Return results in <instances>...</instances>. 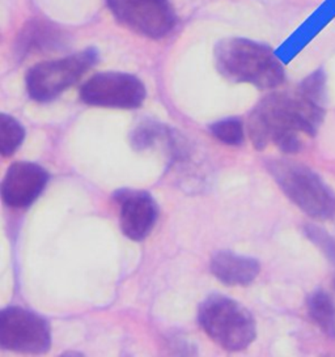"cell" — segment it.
Wrapping results in <instances>:
<instances>
[{"label":"cell","instance_id":"cell-1","mask_svg":"<svg viewBox=\"0 0 335 357\" xmlns=\"http://www.w3.org/2000/svg\"><path fill=\"white\" fill-rule=\"evenodd\" d=\"M326 100V75L317 70L305 77L295 91L265 97L254 107L248 131L254 147L265 149L270 143L284 153L303 148V137H314L322 123Z\"/></svg>","mask_w":335,"mask_h":357},{"label":"cell","instance_id":"cell-2","mask_svg":"<svg viewBox=\"0 0 335 357\" xmlns=\"http://www.w3.org/2000/svg\"><path fill=\"white\" fill-rule=\"evenodd\" d=\"M215 66L232 83L272 89L284 83L285 71L271 47L248 38L232 37L216 43Z\"/></svg>","mask_w":335,"mask_h":357},{"label":"cell","instance_id":"cell-3","mask_svg":"<svg viewBox=\"0 0 335 357\" xmlns=\"http://www.w3.org/2000/svg\"><path fill=\"white\" fill-rule=\"evenodd\" d=\"M198 322L203 331L230 352L246 349L255 340L257 325L251 312L236 300L211 294L199 305Z\"/></svg>","mask_w":335,"mask_h":357},{"label":"cell","instance_id":"cell-4","mask_svg":"<svg viewBox=\"0 0 335 357\" xmlns=\"http://www.w3.org/2000/svg\"><path fill=\"white\" fill-rule=\"evenodd\" d=\"M267 170L287 198L317 220L335 216V195L313 170L291 160H270Z\"/></svg>","mask_w":335,"mask_h":357},{"label":"cell","instance_id":"cell-5","mask_svg":"<svg viewBox=\"0 0 335 357\" xmlns=\"http://www.w3.org/2000/svg\"><path fill=\"white\" fill-rule=\"evenodd\" d=\"M98 61L96 49L36 64L27 74V91L34 101L49 102L76 84Z\"/></svg>","mask_w":335,"mask_h":357},{"label":"cell","instance_id":"cell-6","mask_svg":"<svg viewBox=\"0 0 335 357\" xmlns=\"http://www.w3.org/2000/svg\"><path fill=\"white\" fill-rule=\"evenodd\" d=\"M0 344L17 354H46L52 346L50 326L41 315L10 306L0 314Z\"/></svg>","mask_w":335,"mask_h":357},{"label":"cell","instance_id":"cell-7","mask_svg":"<svg viewBox=\"0 0 335 357\" xmlns=\"http://www.w3.org/2000/svg\"><path fill=\"white\" fill-rule=\"evenodd\" d=\"M106 3L118 22L148 38H163L177 24L170 0H106Z\"/></svg>","mask_w":335,"mask_h":357},{"label":"cell","instance_id":"cell-8","mask_svg":"<svg viewBox=\"0 0 335 357\" xmlns=\"http://www.w3.org/2000/svg\"><path fill=\"white\" fill-rule=\"evenodd\" d=\"M87 105L109 109H136L144 102L146 86L140 79L125 73H100L80 89Z\"/></svg>","mask_w":335,"mask_h":357},{"label":"cell","instance_id":"cell-9","mask_svg":"<svg viewBox=\"0 0 335 357\" xmlns=\"http://www.w3.org/2000/svg\"><path fill=\"white\" fill-rule=\"evenodd\" d=\"M49 173L34 162H15L1 182V198L10 208H27L46 188Z\"/></svg>","mask_w":335,"mask_h":357},{"label":"cell","instance_id":"cell-10","mask_svg":"<svg viewBox=\"0 0 335 357\" xmlns=\"http://www.w3.org/2000/svg\"><path fill=\"white\" fill-rule=\"evenodd\" d=\"M119 204L121 229L127 238L143 241L154 229L157 220V204L146 191L121 190L115 194Z\"/></svg>","mask_w":335,"mask_h":357},{"label":"cell","instance_id":"cell-11","mask_svg":"<svg viewBox=\"0 0 335 357\" xmlns=\"http://www.w3.org/2000/svg\"><path fill=\"white\" fill-rule=\"evenodd\" d=\"M211 271L224 285H249L258 276L261 266L251 257L221 250L212 257Z\"/></svg>","mask_w":335,"mask_h":357},{"label":"cell","instance_id":"cell-12","mask_svg":"<svg viewBox=\"0 0 335 357\" xmlns=\"http://www.w3.org/2000/svg\"><path fill=\"white\" fill-rule=\"evenodd\" d=\"M308 313L311 319L326 335L335 339V304L325 291H315L308 297Z\"/></svg>","mask_w":335,"mask_h":357},{"label":"cell","instance_id":"cell-13","mask_svg":"<svg viewBox=\"0 0 335 357\" xmlns=\"http://www.w3.org/2000/svg\"><path fill=\"white\" fill-rule=\"evenodd\" d=\"M25 139V130L17 119L8 114L0 116V152L3 158H10Z\"/></svg>","mask_w":335,"mask_h":357},{"label":"cell","instance_id":"cell-14","mask_svg":"<svg viewBox=\"0 0 335 357\" xmlns=\"http://www.w3.org/2000/svg\"><path fill=\"white\" fill-rule=\"evenodd\" d=\"M169 130L167 127L157 125L156 122L146 121L136 126L135 130L131 134V146L135 148L136 151H142L151 148L154 144L163 137H167Z\"/></svg>","mask_w":335,"mask_h":357},{"label":"cell","instance_id":"cell-15","mask_svg":"<svg viewBox=\"0 0 335 357\" xmlns=\"http://www.w3.org/2000/svg\"><path fill=\"white\" fill-rule=\"evenodd\" d=\"M211 134L227 146H240L244 142V125L240 119L228 118L209 126Z\"/></svg>","mask_w":335,"mask_h":357},{"label":"cell","instance_id":"cell-16","mask_svg":"<svg viewBox=\"0 0 335 357\" xmlns=\"http://www.w3.org/2000/svg\"><path fill=\"white\" fill-rule=\"evenodd\" d=\"M306 234L322 250L325 255L335 263V241L324 231L313 225L306 227Z\"/></svg>","mask_w":335,"mask_h":357},{"label":"cell","instance_id":"cell-17","mask_svg":"<svg viewBox=\"0 0 335 357\" xmlns=\"http://www.w3.org/2000/svg\"><path fill=\"white\" fill-rule=\"evenodd\" d=\"M335 284V283H334Z\"/></svg>","mask_w":335,"mask_h":357}]
</instances>
